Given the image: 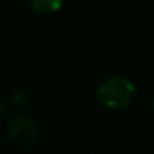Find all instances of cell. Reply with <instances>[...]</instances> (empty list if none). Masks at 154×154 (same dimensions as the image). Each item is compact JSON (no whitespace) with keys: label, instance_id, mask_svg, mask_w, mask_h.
<instances>
[{"label":"cell","instance_id":"cell-3","mask_svg":"<svg viewBox=\"0 0 154 154\" xmlns=\"http://www.w3.org/2000/svg\"><path fill=\"white\" fill-rule=\"evenodd\" d=\"M10 104L17 111H28L35 106V96L28 88L18 86L10 94Z\"/></svg>","mask_w":154,"mask_h":154},{"label":"cell","instance_id":"cell-5","mask_svg":"<svg viewBox=\"0 0 154 154\" xmlns=\"http://www.w3.org/2000/svg\"><path fill=\"white\" fill-rule=\"evenodd\" d=\"M152 108H154V98H152Z\"/></svg>","mask_w":154,"mask_h":154},{"label":"cell","instance_id":"cell-4","mask_svg":"<svg viewBox=\"0 0 154 154\" xmlns=\"http://www.w3.org/2000/svg\"><path fill=\"white\" fill-rule=\"evenodd\" d=\"M30 8L37 15H47V14H55L61 8L63 0H28Z\"/></svg>","mask_w":154,"mask_h":154},{"label":"cell","instance_id":"cell-1","mask_svg":"<svg viewBox=\"0 0 154 154\" xmlns=\"http://www.w3.org/2000/svg\"><path fill=\"white\" fill-rule=\"evenodd\" d=\"M136 94L134 83L126 76L113 75L104 78L96 88V101L108 111H126Z\"/></svg>","mask_w":154,"mask_h":154},{"label":"cell","instance_id":"cell-2","mask_svg":"<svg viewBox=\"0 0 154 154\" xmlns=\"http://www.w3.org/2000/svg\"><path fill=\"white\" fill-rule=\"evenodd\" d=\"M5 137L18 149L32 151L40 141V128L27 114H15L7 121Z\"/></svg>","mask_w":154,"mask_h":154}]
</instances>
